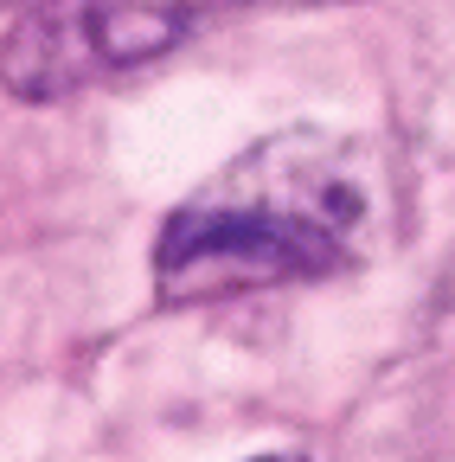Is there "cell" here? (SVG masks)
Returning <instances> with one entry per match:
<instances>
[{
  "label": "cell",
  "instance_id": "cell-1",
  "mask_svg": "<svg viewBox=\"0 0 455 462\" xmlns=\"http://www.w3.org/2000/svg\"><path fill=\"white\" fill-rule=\"evenodd\" d=\"M405 225V167L353 129H282L180 199L154 245V289L193 309L244 289L321 282L372 263Z\"/></svg>",
  "mask_w": 455,
  "mask_h": 462
},
{
  "label": "cell",
  "instance_id": "cell-3",
  "mask_svg": "<svg viewBox=\"0 0 455 462\" xmlns=\"http://www.w3.org/2000/svg\"><path fill=\"white\" fill-rule=\"evenodd\" d=\"M257 462H302V456H257Z\"/></svg>",
  "mask_w": 455,
  "mask_h": 462
},
{
  "label": "cell",
  "instance_id": "cell-4",
  "mask_svg": "<svg viewBox=\"0 0 455 462\" xmlns=\"http://www.w3.org/2000/svg\"><path fill=\"white\" fill-rule=\"evenodd\" d=\"M296 7H314V0H296Z\"/></svg>",
  "mask_w": 455,
  "mask_h": 462
},
{
  "label": "cell",
  "instance_id": "cell-2",
  "mask_svg": "<svg viewBox=\"0 0 455 462\" xmlns=\"http://www.w3.org/2000/svg\"><path fill=\"white\" fill-rule=\"evenodd\" d=\"M205 14L212 0H39L0 45V78L14 97L45 103L174 51Z\"/></svg>",
  "mask_w": 455,
  "mask_h": 462
}]
</instances>
